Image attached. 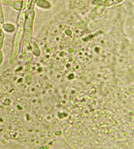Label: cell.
Masks as SVG:
<instances>
[{"instance_id": "6da1fadb", "label": "cell", "mask_w": 134, "mask_h": 149, "mask_svg": "<svg viewBox=\"0 0 134 149\" xmlns=\"http://www.w3.org/2000/svg\"><path fill=\"white\" fill-rule=\"evenodd\" d=\"M29 8L26 12L25 22H24V45H27L31 40L32 35V25L34 18L35 16V12L34 10V6L29 5Z\"/></svg>"}, {"instance_id": "8992f818", "label": "cell", "mask_w": 134, "mask_h": 149, "mask_svg": "<svg viewBox=\"0 0 134 149\" xmlns=\"http://www.w3.org/2000/svg\"><path fill=\"white\" fill-rule=\"evenodd\" d=\"M13 8L15 10L20 11L22 10V2L21 1H15L12 3Z\"/></svg>"}, {"instance_id": "30bf717a", "label": "cell", "mask_w": 134, "mask_h": 149, "mask_svg": "<svg viewBox=\"0 0 134 149\" xmlns=\"http://www.w3.org/2000/svg\"></svg>"}, {"instance_id": "277c9868", "label": "cell", "mask_w": 134, "mask_h": 149, "mask_svg": "<svg viewBox=\"0 0 134 149\" xmlns=\"http://www.w3.org/2000/svg\"><path fill=\"white\" fill-rule=\"evenodd\" d=\"M122 1L123 0H105L103 4H104L105 7H110V6L121 3Z\"/></svg>"}, {"instance_id": "7a4b0ae2", "label": "cell", "mask_w": 134, "mask_h": 149, "mask_svg": "<svg viewBox=\"0 0 134 149\" xmlns=\"http://www.w3.org/2000/svg\"><path fill=\"white\" fill-rule=\"evenodd\" d=\"M105 6L104 4H101V5L97 6V7L92 11V12L89 14V17L94 18L97 16H98L99 15H100L103 12V10H105Z\"/></svg>"}, {"instance_id": "9c48e42d", "label": "cell", "mask_w": 134, "mask_h": 149, "mask_svg": "<svg viewBox=\"0 0 134 149\" xmlns=\"http://www.w3.org/2000/svg\"><path fill=\"white\" fill-rule=\"evenodd\" d=\"M2 60H3V56H2V53H1V50H0V65L1 64Z\"/></svg>"}, {"instance_id": "3957f363", "label": "cell", "mask_w": 134, "mask_h": 149, "mask_svg": "<svg viewBox=\"0 0 134 149\" xmlns=\"http://www.w3.org/2000/svg\"><path fill=\"white\" fill-rule=\"evenodd\" d=\"M36 3L39 7L47 9L50 8L51 7V4L50 3L49 1H47V0H37Z\"/></svg>"}, {"instance_id": "52a82bcc", "label": "cell", "mask_w": 134, "mask_h": 149, "mask_svg": "<svg viewBox=\"0 0 134 149\" xmlns=\"http://www.w3.org/2000/svg\"><path fill=\"white\" fill-rule=\"evenodd\" d=\"M4 23V17H3V9H2L1 5L0 3V26H2Z\"/></svg>"}, {"instance_id": "5b68a950", "label": "cell", "mask_w": 134, "mask_h": 149, "mask_svg": "<svg viewBox=\"0 0 134 149\" xmlns=\"http://www.w3.org/2000/svg\"><path fill=\"white\" fill-rule=\"evenodd\" d=\"M3 28L6 32H10V33H12V32H14V30L15 29L14 26L12 24H4L3 26Z\"/></svg>"}, {"instance_id": "ba28073f", "label": "cell", "mask_w": 134, "mask_h": 149, "mask_svg": "<svg viewBox=\"0 0 134 149\" xmlns=\"http://www.w3.org/2000/svg\"><path fill=\"white\" fill-rule=\"evenodd\" d=\"M3 38H4V34L3 30L0 28V50L1 49L2 47H3Z\"/></svg>"}]
</instances>
